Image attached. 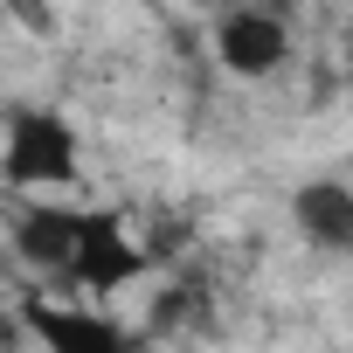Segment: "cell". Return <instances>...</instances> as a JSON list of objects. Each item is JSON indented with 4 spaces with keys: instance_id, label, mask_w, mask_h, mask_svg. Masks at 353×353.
Masks as SVG:
<instances>
[{
    "instance_id": "obj_4",
    "label": "cell",
    "mask_w": 353,
    "mask_h": 353,
    "mask_svg": "<svg viewBox=\"0 0 353 353\" xmlns=\"http://www.w3.org/2000/svg\"><path fill=\"white\" fill-rule=\"evenodd\" d=\"M28 332L42 353H139L145 339L111 319V312H90V305H49V298H28Z\"/></svg>"
},
{
    "instance_id": "obj_7",
    "label": "cell",
    "mask_w": 353,
    "mask_h": 353,
    "mask_svg": "<svg viewBox=\"0 0 353 353\" xmlns=\"http://www.w3.org/2000/svg\"><path fill=\"white\" fill-rule=\"evenodd\" d=\"M346 125H353V77H346Z\"/></svg>"
},
{
    "instance_id": "obj_6",
    "label": "cell",
    "mask_w": 353,
    "mask_h": 353,
    "mask_svg": "<svg viewBox=\"0 0 353 353\" xmlns=\"http://www.w3.org/2000/svg\"><path fill=\"white\" fill-rule=\"evenodd\" d=\"M291 222H298V236H305L312 250L346 256V250H353V188L332 181V173L305 181V188L291 194Z\"/></svg>"
},
{
    "instance_id": "obj_3",
    "label": "cell",
    "mask_w": 353,
    "mask_h": 353,
    "mask_svg": "<svg viewBox=\"0 0 353 353\" xmlns=\"http://www.w3.org/2000/svg\"><path fill=\"white\" fill-rule=\"evenodd\" d=\"M215 63L229 77H250V83L291 70V28H284V14H270V8H229L215 21Z\"/></svg>"
},
{
    "instance_id": "obj_5",
    "label": "cell",
    "mask_w": 353,
    "mask_h": 353,
    "mask_svg": "<svg viewBox=\"0 0 353 353\" xmlns=\"http://www.w3.org/2000/svg\"><path fill=\"white\" fill-rule=\"evenodd\" d=\"M77 229H83V208H70V201H21L14 222H8V243H14V256L28 270H70Z\"/></svg>"
},
{
    "instance_id": "obj_1",
    "label": "cell",
    "mask_w": 353,
    "mask_h": 353,
    "mask_svg": "<svg viewBox=\"0 0 353 353\" xmlns=\"http://www.w3.org/2000/svg\"><path fill=\"white\" fill-rule=\"evenodd\" d=\"M77 159H83V139L77 125L56 111V104H14L8 111V152H0V173L8 188L28 194V188H70L77 181Z\"/></svg>"
},
{
    "instance_id": "obj_2",
    "label": "cell",
    "mask_w": 353,
    "mask_h": 353,
    "mask_svg": "<svg viewBox=\"0 0 353 353\" xmlns=\"http://www.w3.org/2000/svg\"><path fill=\"white\" fill-rule=\"evenodd\" d=\"M159 256L125 229V215L118 208H83V229H77V256H70V284L77 291H90V298H118V291H132L145 270H152Z\"/></svg>"
}]
</instances>
